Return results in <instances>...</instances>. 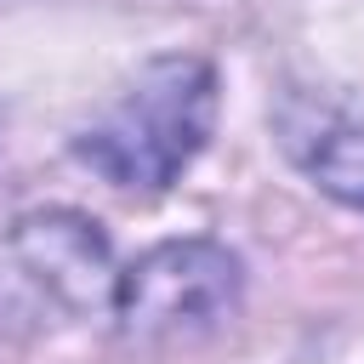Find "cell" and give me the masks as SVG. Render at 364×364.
Wrapping results in <instances>:
<instances>
[{
	"mask_svg": "<svg viewBox=\"0 0 364 364\" xmlns=\"http://www.w3.org/2000/svg\"><path fill=\"white\" fill-rule=\"evenodd\" d=\"M210 119H216V74L205 57L176 51L136 68L102 102V114H91L74 154L108 188L159 193L193 165V154L210 136Z\"/></svg>",
	"mask_w": 364,
	"mask_h": 364,
	"instance_id": "1",
	"label": "cell"
},
{
	"mask_svg": "<svg viewBox=\"0 0 364 364\" xmlns=\"http://www.w3.org/2000/svg\"><path fill=\"white\" fill-rule=\"evenodd\" d=\"M239 290H245V273L222 245L171 239L136 256L114 279V318L131 341L171 347V341L210 336L239 307Z\"/></svg>",
	"mask_w": 364,
	"mask_h": 364,
	"instance_id": "2",
	"label": "cell"
},
{
	"mask_svg": "<svg viewBox=\"0 0 364 364\" xmlns=\"http://www.w3.org/2000/svg\"><path fill=\"white\" fill-rule=\"evenodd\" d=\"M11 262L34 290H46V301L85 307L108 273V245L80 216H28L11 233Z\"/></svg>",
	"mask_w": 364,
	"mask_h": 364,
	"instance_id": "3",
	"label": "cell"
},
{
	"mask_svg": "<svg viewBox=\"0 0 364 364\" xmlns=\"http://www.w3.org/2000/svg\"><path fill=\"white\" fill-rule=\"evenodd\" d=\"M284 148L330 199L364 210V119L358 114L301 102L284 114Z\"/></svg>",
	"mask_w": 364,
	"mask_h": 364,
	"instance_id": "4",
	"label": "cell"
}]
</instances>
